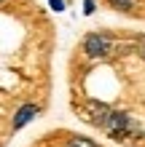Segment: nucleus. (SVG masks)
<instances>
[{
  "mask_svg": "<svg viewBox=\"0 0 145 147\" xmlns=\"http://www.w3.org/2000/svg\"><path fill=\"white\" fill-rule=\"evenodd\" d=\"M105 131L113 136V139L118 142H126V139H142V128L140 123L134 120L129 112H124V110H110V115L105 120Z\"/></svg>",
  "mask_w": 145,
  "mask_h": 147,
  "instance_id": "1",
  "label": "nucleus"
},
{
  "mask_svg": "<svg viewBox=\"0 0 145 147\" xmlns=\"http://www.w3.org/2000/svg\"><path fill=\"white\" fill-rule=\"evenodd\" d=\"M113 48H116V43L105 32H91V35L83 38V54L91 56V59H105V56L113 54Z\"/></svg>",
  "mask_w": 145,
  "mask_h": 147,
  "instance_id": "2",
  "label": "nucleus"
},
{
  "mask_svg": "<svg viewBox=\"0 0 145 147\" xmlns=\"http://www.w3.org/2000/svg\"><path fill=\"white\" fill-rule=\"evenodd\" d=\"M108 115H110V107L105 105V102L89 99L86 105H83V118H86L89 123H94V126H105Z\"/></svg>",
  "mask_w": 145,
  "mask_h": 147,
  "instance_id": "3",
  "label": "nucleus"
},
{
  "mask_svg": "<svg viewBox=\"0 0 145 147\" xmlns=\"http://www.w3.org/2000/svg\"><path fill=\"white\" fill-rule=\"evenodd\" d=\"M38 112H40L38 105H22L19 112L14 115V123H11V126H14V131H19V128H24L30 120H35V118H38Z\"/></svg>",
  "mask_w": 145,
  "mask_h": 147,
  "instance_id": "4",
  "label": "nucleus"
},
{
  "mask_svg": "<svg viewBox=\"0 0 145 147\" xmlns=\"http://www.w3.org/2000/svg\"><path fill=\"white\" fill-rule=\"evenodd\" d=\"M67 147H97V142L94 139H89V136H70V139H67Z\"/></svg>",
  "mask_w": 145,
  "mask_h": 147,
  "instance_id": "5",
  "label": "nucleus"
},
{
  "mask_svg": "<svg viewBox=\"0 0 145 147\" xmlns=\"http://www.w3.org/2000/svg\"><path fill=\"white\" fill-rule=\"evenodd\" d=\"M108 5L113 8V11H132V8L137 5V0H108Z\"/></svg>",
  "mask_w": 145,
  "mask_h": 147,
  "instance_id": "6",
  "label": "nucleus"
},
{
  "mask_svg": "<svg viewBox=\"0 0 145 147\" xmlns=\"http://www.w3.org/2000/svg\"><path fill=\"white\" fill-rule=\"evenodd\" d=\"M51 3V8H54V11L59 13V11H65V0H48Z\"/></svg>",
  "mask_w": 145,
  "mask_h": 147,
  "instance_id": "7",
  "label": "nucleus"
},
{
  "mask_svg": "<svg viewBox=\"0 0 145 147\" xmlns=\"http://www.w3.org/2000/svg\"><path fill=\"white\" fill-rule=\"evenodd\" d=\"M83 13H94V0H83Z\"/></svg>",
  "mask_w": 145,
  "mask_h": 147,
  "instance_id": "8",
  "label": "nucleus"
},
{
  "mask_svg": "<svg viewBox=\"0 0 145 147\" xmlns=\"http://www.w3.org/2000/svg\"><path fill=\"white\" fill-rule=\"evenodd\" d=\"M137 54L142 56V62H145V38H142V40L137 43Z\"/></svg>",
  "mask_w": 145,
  "mask_h": 147,
  "instance_id": "9",
  "label": "nucleus"
},
{
  "mask_svg": "<svg viewBox=\"0 0 145 147\" xmlns=\"http://www.w3.org/2000/svg\"><path fill=\"white\" fill-rule=\"evenodd\" d=\"M0 3H3V0H0Z\"/></svg>",
  "mask_w": 145,
  "mask_h": 147,
  "instance_id": "10",
  "label": "nucleus"
}]
</instances>
